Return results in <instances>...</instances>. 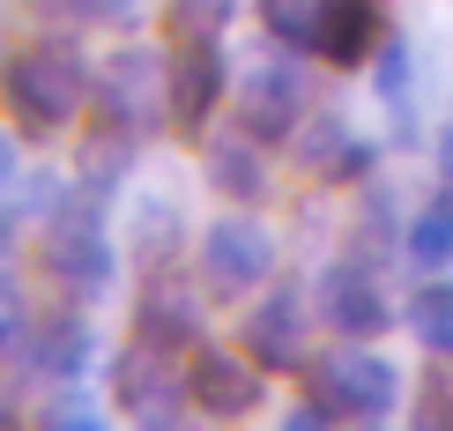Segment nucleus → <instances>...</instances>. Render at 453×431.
Here are the masks:
<instances>
[{"label": "nucleus", "mask_w": 453, "mask_h": 431, "mask_svg": "<svg viewBox=\"0 0 453 431\" xmlns=\"http://www.w3.org/2000/svg\"><path fill=\"white\" fill-rule=\"evenodd\" d=\"M164 112H172V135L186 142H201L209 135V119H216V104L231 97V60H223V45L216 37H172V52H164Z\"/></svg>", "instance_id": "0eeeda50"}, {"label": "nucleus", "mask_w": 453, "mask_h": 431, "mask_svg": "<svg viewBox=\"0 0 453 431\" xmlns=\"http://www.w3.org/2000/svg\"><path fill=\"white\" fill-rule=\"evenodd\" d=\"M97 417H104V402L82 395L74 380H60V387L45 395V424H97Z\"/></svg>", "instance_id": "5701e85b"}, {"label": "nucleus", "mask_w": 453, "mask_h": 431, "mask_svg": "<svg viewBox=\"0 0 453 431\" xmlns=\"http://www.w3.org/2000/svg\"><path fill=\"white\" fill-rule=\"evenodd\" d=\"M8 246H15V231H8V216H0V260H8Z\"/></svg>", "instance_id": "a878e982"}, {"label": "nucleus", "mask_w": 453, "mask_h": 431, "mask_svg": "<svg viewBox=\"0 0 453 431\" xmlns=\"http://www.w3.org/2000/svg\"><path fill=\"white\" fill-rule=\"evenodd\" d=\"M417 417H439V424H453V387H446V372H431V387L417 395Z\"/></svg>", "instance_id": "b1692460"}, {"label": "nucleus", "mask_w": 453, "mask_h": 431, "mask_svg": "<svg viewBox=\"0 0 453 431\" xmlns=\"http://www.w3.org/2000/svg\"><path fill=\"white\" fill-rule=\"evenodd\" d=\"M0 186H23V164H15V142L0 135Z\"/></svg>", "instance_id": "393cba45"}, {"label": "nucleus", "mask_w": 453, "mask_h": 431, "mask_svg": "<svg viewBox=\"0 0 453 431\" xmlns=\"http://www.w3.org/2000/svg\"><path fill=\"white\" fill-rule=\"evenodd\" d=\"M409 327H417V342L431 350V358L453 365V283H424L417 297H409Z\"/></svg>", "instance_id": "6ab92c4d"}, {"label": "nucleus", "mask_w": 453, "mask_h": 431, "mask_svg": "<svg viewBox=\"0 0 453 431\" xmlns=\"http://www.w3.org/2000/svg\"><path fill=\"white\" fill-rule=\"evenodd\" d=\"M111 395H119V417H134V424H172L179 409H194L179 350H157L142 335H127L119 365H111Z\"/></svg>", "instance_id": "1a4fd4ad"}, {"label": "nucleus", "mask_w": 453, "mask_h": 431, "mask_svg": "<svg viewBox=\"0 0 453 431\" xmlns=\"http://www.w3.org/2000/svg\"><path fill=\"white\" fill-rule=\"evenodd\" d=\"M134 335H142V342H157V350H179V358H194V350H201V305H194V290L172 283V268L142 275Z\"/></svg>", "instance_id": "4468645a"}, {"label": "nucleus", "mask_w": 453, "mask_h": 431, "mask_svg": "<svg viewBox=\"0 0 453 431\" xmlns=\"http://www.w3.org/2000/svg\"><path fill=\"white\" fill-rule=\"evenodd\" d=\"M231 97H238V127L245 135H260L268 149L290 142L297 127H305V67H297V52H282V37L260 45L253 60H238Z\"/></svg>", "instance_id": "20e7f679"}, {"label": "nucleus", "mask_w": 453, "mask_h": 431, "mask_svg": "<svg viewBox=\"0 0 453 431\" xmlns=\"http://www.w3.org/2000/svg\"><path fill=\"white\" fill-rule=\"evenodd\" d=\"M380 52V0H319V23H312V60L327 67H365Z\"/></svg>", "instance_id": "2eb2a0df"}, {"label": "nucleus", "mask_w": 453, "mask_h": 431, "mask_svg": "<svg viewBox=\"0 0 453 431\" xmlns=\"http://www.w3.org/2000/svg\"><path fill=\"white\" fill-rule=\"evenodd\" d=\"M402 260L417 275H446L453 268V194H431L424 209L402 223Z\"/></svg>", "instance_id": "a211bd4d"}, {"label": "nucleus", "mask_w": 453, "mask_h": 431, "mask_svg": "<svg viewBox=\"0 0 453 431\" xmlns=\"http://www.w3.org/2000/svg\"><path fill=\"white\" fill-rule=\"evenodd\" d=\"M312 305L319 297L312 290H297V283H268L260 290V305H245L238 312V350L253 365H268V372H305V327H312Z\"/></svg>", "instance_id": "6e6552de"}, {"label": "nucleus", "mask_w": 453, "mask_h": 431, "mask_svg": "<svg viewBox=\"0 0 453 431\" xmlns=\"http://www.w3.org/2000/svg\"><path fill=\"white\" fill-rule=\"evenodd\" d=\"M319 297V320H327L334 335H349V342H372V335L394 327V305H387V275L372 253H342L327 275L312 283Z\"/></svg>", "instance_id": "9d476101"}, {"label": "nucleus", "mask_w": 453, "mask_h": 431, "mask_svg": "<svg viewBox=\"0 0 453 431\" xmlns=\"http://www.w3.org/2000/svg\"><path fill=\"white\" fill-rule=\"evenodd\" d=\"M179 238H186L179 201L142 194L134 216H127V253H134V268H142V275H164V268H172V253H179Z\"/></svg>", "instance_id": "dca6fc26"}, {"label": "nucleus", "mask_w": 453, "mask_h": 431, "mask_svg": "<svg viewBox=\"0 0 453 431\" xmlns=\"http://www.w3.org/2000/svg\"><path fill=\"white\" fill-rule=\"evenodd\" d=\"M37 268H45L74 305H89V297L111 290L119 246H111V231H104V194H89V186L67 179V194L45 209V253H37Z\"/></svg>", "instance_id": "f03ea898"}, {"label": "nucleus", "mask_w": 453, "mask_h": 431, "mask_svg": "<svg viewBox=\"0 0 453 431\" xmlns=\"http://www.w3.org/2000/svg\"><path fill=\"white\" fill-rule=\"evenodd\" d=\"M372 89H380L394 112L409 104V45L402 37H380V74H372Z\"/></svg>", "instance_id": "4be33fe9"}, {"label": "nucleus", "mask_w": 453, "mask_h": 431, "mask_svg": "<svg viewBox=\"0 0 453 431\" xmlns=\"http://www.w3.org/2000/svg\"><path fill=\"white\" fill-rule=\"evenodd\" d=\"M290 157H297V172H305L312 186H357L372 172V142L357 135L342 112H312V119L290 135Z\"/></svg>", "instance_id": "f8f14e48"}, {"label": "nucleus", "mask_w": 453, "mask_h": 431, "mask_svg": "<svg viewBox=\"0 0 453 431\" xmlns=\"http://www.w3.org/2000/svg\"><path fill=\"white\" fill-rule=\"evenodd\" d=\"M245 0H164V30L172 37H223L238 23Z\"/></svg>", "instance_id": "aec40b11"}, {"label": "nucleus", "mask_w": 453, "mask_h": 431, "mask_svg": "<svg viewBox=\"0 0 453 431\" xmlns=\"http://www.w3.org/2000/svg\"><path fill=\"white\" fill-rule=\"evenodd\" d=\"M305 395L334 424H387L402 409V365L380 350H334V358L305 365Z\"/></svg>", "instance_id": "7ed1b4c3"}, {"label": "nucleus", "mask_w": 453, "mask_h": 431, "mask_svg": "<svg viewBox=\"0 0 453 431\" xmlns=\"http://www.w3.org/2000/svg\"><path fill=\"white\" fill-rule=\"evenodd\" d=\"M275 275V231L260 216H216L201 231V290L216 305H245Z\"/></svg>", "instance_id": "39448f33"}, {"label": "nucleus", "mask_w": 453, "mask_h": 431, "mask_svg": "<svg viewBox=\"0 0 453 431\" xmlns=\"http://www.w3.org/2000/svg\"><path fill=\"white\" fill-rule=\"evenodd\" d=\"M164 67L149 45H119L111 60L97 67V82H89V112H97V127H119V135H157V127H172V112H164Z\"/></svg>", "instance_id": "423d86ee"}, {"label": "nucleus", "mask_w": 453, "mask_h": 431, "mask_svg": "<svg viewBox=\"0 0 453 431\" xmlns=\"http://www.w3.org/2000/svg\"><path fill=\"white\" fill-rule=\"evenodd\" d=\"M201 179H209L223 201H268V194H275L268 142H260V135H245V127L231 119L223 135H209V142H201Z\"/></svg>", "instance_id": "ddd939ff"}, {"label": "nucleus", "mask_w": 453, "mask_h": 431, "mask_svg": "<svg viewBox=\"0 0 453 431\" xmlns=\"http://www.w3.org/2000/svg\"><path fill=\"white\" fill-rule=\"evenodd\" d=\"M89 82H97V67H89L82 52H74V37H60V30H37V37L0 52V112H8V127L30 135V142L67 135V127L82 119V104H89Z\"/></svg>", "instance_id": "f257e3e1"}, {"label": "nucleus", "mask_w": 453, "mask_h": 431, "mask_svg": "<svg viewBox=\"0 0 453 431\" xmlns=\"http://www.w3.org/2000/svg\"><path fill=\"white\" fill-rule=\"evenodd\" d=\"M89 358H97V335H89V320H82V312H52V320H37L23 365H45L52 380H82Z\"/></svg>", "instance_id": "f3484780"}, {"label": "nucleus", "mask_w": 453, "mask_h": 431, "mask_svg": "<svg viewBox=\"0 0 453 431\" xmlns=\"http://www.w3.org/2000/svg\"><path fill=\"white\" fill-rule=\"evenodd\" d=\"M186 395H194L201 417H253L260 402H268V365H253L238 350H194L186 358Z\"/></svg>", "instance_id": "9b49d317"}, {"label": "nucleus", "mask_w": 453, "mask_h": 431, "mask_svg": "<svg viewBox=\"0 0 453 431\" xmlns=\"http://www.w3.org/2000/svg\"><path fill=\"white\" fill-rule=\"evenodd\" d=\"M260 15H268V37H282V45H297V52H312L319 0H260Z\"/></svg>", "instance_id": "412c9836"}]
</instances>
